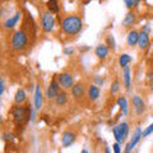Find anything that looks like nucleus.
Wrapping results in <instances>:
<instances>
[{
    "label": "nucleus",
    "mask_w": 153,
    "mask_h": 153,
    "mask_svg": "<svg viewBox=\"0 0 153 153\" xmlns=\"http://www.w3.org/2000/svg\"><path fill=\"white\" fill-rule=\"evenodd\" d=\"M59 21H60L61 31L66 36H71V37L76 36L83 28L82 18L76 16V14H68V16H64L63 18H60Z\"/></svg>",
    "instance_id": "nucleus-1"
},
{
    "label": "nucleus",
    "mask_w": 153,
    "mask_h": 153,
    "mask_svg": "<svg viewBox=\"0 0 153 153\" xmlns=\"http://www.w3.org/2000/svg\"><path fill=\"white\" fill-rule=\"evenodd\" d=\"M28 46V35L25 30L16 31L12 36V49L14 51H23Z\"/></svg>",
    "instance_id": "nucleus-2"
},
{
    "label": "nucleus",
    "mask_w": 153,
    "mask_h": 153,
    "mask_svg": "<svg viewBox=\"0 0 153 153\" xmlns=\"http://www.w3.org/2000/svg\"><path fill=\"white\" fill-rule=\"evenodd\" d=\"M12 116L16 125H22L23 123L30 120V106H22V105H16L12 108Z\"/></svg>",
    "instance_id": "nucleus-3"
},
{
    "label": "nucleus",
    "mask_w": 153,
    "mask_h": 153,
    "mask_svg": "<svg viewBox=\"0 0 153 153\" xmlns=\"http://www.w3.org/2000/svg\"><path fill=\"white\" fill-rule=\"evenodd\" d=\"M56 26V21H55V16L49 10H44L41 13V28L42 31L49 33L52 32Z\"/></svg>",
    "instance_id": "nucleus-4"
},
{
    "label": "nucleus",
    "mask_w": 153,
    "mask_h": 153,
    "mask_svg": "<svg viewBox=\"0 0 153 153\" xmlns=\"http://www.w3.org/2000/svg\"><path fill=\"white\" fill-rule=\"evenodd\" d=\"M112 134H114L116 142L121 144V143H124L126 140V138L129 135V124L126 121H123V123L119 124V125L114 126L112 128Z\"/></svg>",
    "instance_id": "nucleus-5"
},
{
    "label": "nucleus",
    "mask_w": 153,
    "mask_h": 153,
    "mask_svg": "<svg viewBox=\"0 0 153 153\" xmlns=\"http://www.w3.org/2000/svg\"><path fill=\"white\" fill-rule=\"evenodd\" d=\"M57 82H59L60 87L63 88L64 91L66 89H71L74 87V76L73 74L68 73V71H63V73H60L57 75Z\"/></svg>",
    "instance_id": "nucleus-6"
},
{
    "label": "nucleus",
    "mask_w": 153,
    "mask_h": 153,
    "mask_svg": "<svg viewBox=\"0 0 153 153\" xmlns=\"http://www.w3.org/2000/svg\"><path fill=\"white\" fill-rule=\"evenodd\" d=\"M61 92V87L59 82H57V76L51 79V82L49 84V87L46 88V98L47 100H55L57 97V94Z\"/></svg>",
    "instance_id": "nucleus-7"
},
{
    "label": "nucleus",
    "mask_w": 153,
    "mask_h": 153,
    "mask_svg": "<svg viewBox=\"0 0 153 153\" xmlns=\"http://www.w3.org/2000/svg\"><path fill=\"white\" fill-rule=\"evenodd\" d=\"M61 146L64 148H68L70 146H73L75 140H76V134L71 130H65L63 134H61Z\"/></svg>",
    "instance_id": "nucleus-8"
},
{
    "label": "nucleus",
    "mask_w": 153,
    "mask_h": 153,
    "mask_svg": "<svg viewBox=\"0 0 153 153\" xmlns=\"http://www.w3.org/2000/svg\"><path fill=\"white\" fill-rule=\"evenodd\" d=\"M131 105H133V110L134 112H135L137 115H142L143 112L146 111V102L143 101V98L140 97V96H133L131 98Z\"/></svg>",
    "instance_id": "nucleus-9"
},
{
    "label": "nucleus",
    "mask_w": 153,
    "mask_h": 153,
    "mask_svg": "<svg viewBox=\"0 0 153 153\" xmlns=\"http://www.w3.org/2000/svg\"><path fill=\"white\" fill-rule=\"evenodd\" d=\"M135 22H137V13L134 10H129L125 14V17H124L121 25L124 28H131L134 25H135Z\"/></svg>",
    "instance_id": "nucleus-10"
},
{
    "label": "nucleus",
    "mask_w": 153,
    "mask_h": 153,
    "mask_svg": "<svg viewBox=\"0 0 153 153\" xmlns=\"http://www.w3.org/2000/svg\"><path fill=\"white\" fill-rule=\"evenodd\" d=\"M100 96H101V89H100L98 85H96V84L88 85V88H87V97H88V100L91 102L97 101V100L100 98Z\"/></svg>",
    "instance_id": "nucleus-11"
},
{
    "label": "nucleus",
    "mask_w": 153,
    "mask_h": 153,
    "mask_svg": "<svg viewBox=\"0 0 153 153\" xmlns=\"http://www.w3.org/2000/svg\"><path fill=\"white\" fill-rule=\"evenodd\" d=\"M85 93V84L83 82H76L71 88V96L75 100H80Z\"/></svg>",
    "instance_id": "nucleus-12"
},
{
    "label": "nucleus",
    "mask_w": 153,
    "mask_h": 153,
    "mask_svg": "<svg viewBox=\"0 0 153 153\" xmlns=\"http://www.w3.org/2000/svg\"><path fill=\"white\" fill-rule=\"evenodd\" d=\"M35 108L36 110H41L42 105H44V92L40 84H36L35 87Z\"/></svg>",
    "instance_id": "nucleus-13"
},
{
    "label": "nucleus",
    "mask_w": 153,
    "mask_h": 153,
    "mask_svg": "<svg viewBox=\"0 0 153 153\" xmlns=\"http://www.w3.org/2000/svg\"><path fill=\"white\" fill-rule=\"evenodd\" d=\"M151 44V38H149V33H147L144 31H139V41H138V47L140 50H146L148 49V46Z\"/></svg>",
    "instance_id": "nucleus-14"
},
{
    "label": "nucleus",
    "mask_w": 153,
    "mask_h": 153,
    "mask_svg": "<svg viewBox=\"0 0 153 153\" xmlns=\"http://www.w3.org/2000/svg\"><path fill=\"white\" fill-rule=\"evenodd\" d=\"M108 52H110V49L107 47L106 44H98L97 46H96V49H94V55L97 56L98 59H101V60L107 59Z\"/></svg>",
    "instance_id": "nucleus-15"
},
{
    "label": "nucleus",
    "mask_w": 153,
    "mask_h": 153,
    "mask_svg": "<svg viewBox=\"0 0 153 153\" xmlns=\"http://www.w3.org/2000/svg\"><path fill=\"white\" fill-rule=\"evenodd\" d=\"M21 16H22V13L18 10V12H16V14H14V16L7 18L5 21H4V23H3L4 28H5V30H12L14 26H17V23H18V21H19V18H21Z\"/></svg>",
    "instance_id": "nucleus-16"
},
{
    "label": "nucleus",
    "mask_w": 153,
    "mask_h": 153,
    "mask_svg": "<svg viewBox=\"0 0 153 153\" xmlns=\"http://www.w3.org/2000/svg\"><path fill=\"white\" fill-rule=\"evenodd\" d=\"M138 41H139V31L137 30H130L128 32L126 36V44L129 47H134L138 45Z\"/></svg>",
    "instance_id": "nucleus-17"
},
{
    "label": "nucleus",
    "mask_w": 153,
    "mask_h": 153,
    "mask_svg": "<svg viewBox=\"0 0 153 153\" xmlns=\"http://www.w3.org/2000/svg\"><path fill=\"white\" fill-rule=\"evenodd\" d=\"M123 84L128 91L131 87V69L129 65L123 68Z\"/></svg>",
    "instance_id": "nucleus-18"
},
{
    "label": "nucleus",
    "mask_w": 153,
    "mask_h": 153,
    "mask_svg": "<svg viewBox=\"0 0 153 153\" xmlns=\"http://www.w3.org/2000/svg\"><path fill=\"white\" fill-rule=\"evenodd\" d=\"M116 103H117V106L120 107L124 116H128V114H129V105H128V100H126L125 96H120V97H117Z\"/></svg>",
    "instance_id": "nucleus-19"
},
{
    "label": "nucleus",
    "mask_w": 153,
    "mask_h": 153,
    "mask_svg": "<svg viewBox=\"0 0 153 153\" xmlns=\"http://www.w3.org/2000/svg\"><path fill=\"white\" fill-rule=\"evenodd\" d=\"M26 100H27L26 91L23 89V88L17 89L16 94H14V102H16V105H23V103L26 102Z\"/></svg>",
    "instance_id": "nucleus-20"
},
{
    "label": "nucleus",
    "mask_w": 153,
    "mask_h": 153,
    "mask_svg": "<svg viewBox=\"0 0 153 153\" xmlns=\"http://www.w3.org/2000/svg\"><path fill=\"white\" fill-rule=\"evenodd\" d=\"M143 138V131H142V129L138 126V128H135V130H134V133H133V137H131V139H130V146H131V148L134 149V147H135L138 143H139V140Z\"/></svg>",
    "instance_id": "nucleus-21"
},
{
    "label": "nucleus",
    "mask_w": 153,
    "mask_h": 153,
    "mask_svg": "<svg viewBox=\"0 0 153 153\" xmlns=\"http://www.w3.org/2000/svg\"><path fill=\"white\" fill-rule=\"evenodd\" d=\"M68 100H69V97H68V93L65 92V91L63 89L61 92L57 94V97L55 98V103H56V106H59V107H63V106H65L66 103H68Z\"/></svg>",
    "instance_id": "nucleus-22"
},
{
    "label": "nucleus",
    "mask_w": 153,
    "mask_h": 153,
    "mask_svg": "<svg viewBox=\"0 0 153 153\" xmlns=\"http://www.w3.org/2000/svg\"><path fill=\"white\" fill-rule=\"evenodd\" d=\"M46 10H49L52 14H59V12H60L59 1H56V0H50V1H47L46 3Z\"/></svg>",
    "instance_id": "nucleus-23"
},
{
    "label": "nucleus",
    "mask_w": 153,
    "mask_h": 153,
    "mask_svg": "<svg viewBox=\"0 0 153 153\" xmlns=\"http://www.w3.org/2000/svg\"><path fill=\"white\" fill-rule=\"evenodd\" d=\"M131 56L129 54H121L120 57H119V65L121 66V68H125V66H128L129 64L131 63Z\"/></svg>",
    "instance_id": "nucleus-24"
},
{
    "label": "nucleus",
    "mask_w": 153,
    "mask_h": 153,
    "mask_svg": "<svg viewBox=\"0 0 153 153\" xmlns=\"http://www.w3.org/2000/svg\"><path fill=\"white\" fill-rule=\"evenodd\" d=\"M106 45H107V47L110 50H112V51L116 50V42H115V38H114L112 35L106 36Z\"/></svg>",
    "instance_id": "nucleus-25"
},
{
    "label": "nucleus",
    "mask_w": 153,
    "mask_h": 153,
    "mask_svg": "<svg viewBox=\"0 0 153 153\" xmlns=\"http://www.w3.org/2000/svg\"><path fill=\"white\" fill-rule=\"evenodd\" d=\"M119 91H120V82L117 79H115L111 83V87H110V93L111 94H116Z\"/></svg>",
    "instance_id": "nucleus-26"
},
{
    "label": "nucleus",
    "mask_w": 153,
    "mask_h": 153,
    "mask_svg": "<svg viewBox=\"0 0 153 153\" xmlns=\"http://www.w3.org/2000/svg\"><path fill=\"white\" fill-rule=\"evenodd\" d=\"M124 4L126 5V8L129 9V10H131L133 8H135L138 4H139V1H138V0H125V1H124Z\"/></svg>",
    "instance_id": "nucleus-27"
},
{
    "label": "nucleus",
    "mask_w": 153,
    "mask_h": 153,
    "mask_svg": "<svg viewBox=\"0 0 153 153\" xmlns=\"http://www.w3.org/2000/svg\"><path fill=\"white\" fill-rule=\"evenodd\" d=\"M153 133V123L152 124H149L144 130H143V138H147L148 135H151V134Z\"/></svg>",
    "instance_id": "nucleus-28"
},
{
    "label": "nucleus",
    "mask_w": 153,
    "mask_h": 153,
    "mask_svg": "<svg viewBox=\"0 0 153 153\" xmlns=\"http://www.w3.org/2000/svg\"><path fill=\"white\" fill-rule=\"evenodd\" d=\"M93 80H94V84L96 85H98V87H102L103 85V79L101 78V75H94L93 76Z\"/></svg>",
    "instance_id": "nucleus-29"
},
{
    "label": "nucleus",
    "mask_w": 153,
    "mask_h": 153,
    "mask_svg": "<svg viewBox=\"0 0 153 153\" xmlns=\"http://www.w3.org/2000/svg\"><path fill=\"white\" fill-rule=\"evenodd\" d=\"M112 149H114V153H121V144L120 143H114L112 146Z\"/></svg>",
    "instance_id": "nucleus-30"
},
{
    "label": "nucleus",
    "mask_w": 153,
    "mask_h": 153,
    "mask_svg": "<svg viewBox=\"0 0 153 153\" xmlns=\"http://www.w3.org/2000/svg\"><path fill=\"white\" fill-rule=\"evenodd\" d=\"M4 91H5V84H4V79L1 78V80H0V94H4Z\"/></svg>",
    "instance_id": "nucleus-31"
},
{
    "label": "nucleus",
    "mask_w": 153,
    "mask_h": 153,
    "mask_svg": "<svg viewBox=\"0 0 153 153\" xmlns=\"http://www.w3.org/2000/svg\"><path fill=\"white\" fill-rule=\"evenodd\" d=\"M131 151H133V148H131V146H130V143H126L125 149H124L123 153H131Z\"/></svg>",
    "instance_id": "nucleus-32"
},
{
    "label": "nucleus",
    "mask_w": 153,
    "mask_h": 153,
    "mask_svg": "<svg viewBox=\"0 0 153 153\" xmlns=\"http://www.w3.org/2000/svg\"><path fill=\"white\" fill-rule=\"evenodd\" d=\"M73 52H74V49H73V47H66V49L64 50V54H65V55H71Z\"/></svg>",
    "instance_id": "nucleus-33"
},
{
    "label": "nucleus",
    "mask_w": 153,
    "mask_h": 153,
    "mask_svg": "<svg viewBox=\"0 0 153 153\" xmlns=\"http://www.w3.org/2000/svg\"><path fill=\"white\" fill-rule=\"evenodd\" d=\"M12 138H13V135H12L10 133H5V134H4V135H3V139L5 140V142H7V140H9V139L12 140Z\"/></svg>",
    "instance_id": "nucleus-34"
},
{
    "label": "nucleus",
    "mask_w": 153,
    "mask_h": 153,
    "mask_svg": "<svg viewBox=\"0 0 153 153\" xmlns=\"http://www.w3.org/2000/svg\"><path fill=\"white\" fill-rule=\"evenodd\" d=\"M142 31H144V32H147V33H149V32H151V25H149V23H147L146 26H143Z\"/></svg>",
    "instance_id": "nucleus-35"
},
{
    "label": "nucleus",
    "mask_w": 153,
    "mask_h": 153,
    "mask_svg": "<svg viewBox=\"0 0 153 153\" xmlns=\"http://www.w3.org/2000/svg\"><path fill=\"white\" fill-rule=\"evenodd\" d=\"M148 80H149L151 83H153V73H151V74H148Z\"/></svg>",
    "instance_id": "nucleus-36"
},
{
    "label": "nucleus",
    "mask_w": 153,
    "mask_h": 153,
    "mask_svg": "<svg viewBox=\"0 0 153 153\" xmlns=\"http://www.w3.org/2000/svg\"><path fill=\"white\" fill-rule=\"evenodd\" d=\"M105 153H110V148H108V147L105 148Z\"/></svg>",
    "instance_id": "nucleus-37"
},
{
    "label": "nucleus",
    "mask_w": 153,
    "mask_h": 153,
    "mask_svg": "<svg viewBox=\"0 0 153 153\" xmlns=\"http://www.w3.org/2000/svg\"><path fill=\"white\" fill-rule=\"evenodd\" d=\"M80 153H88V151H87V149H83V151L80 152Z\"/></svg>",
    "instance_id": "nucleus-38"
},
{
    "label": "nucleus",
    "mask_w": 153,
    "mask_h": 153,
    "mask_svg": "<svg viewBox=\"0 0 153 153\" xmlns=\"http://www.w3.org/2000/svg\"><path fill=\"white\" fill-rule=\"evenodd\" d=\"M151 91L153 92V83H151Z\"/></svg>",
    "instance_id": "nucleus-39"
}]
</instances>
